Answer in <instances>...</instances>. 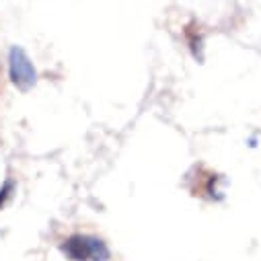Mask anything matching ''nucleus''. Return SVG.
<instances>
[{"mask_svg":"<svg viewBox=\"0 0 261 261\" xmlns=\"http://www.w3.org/2000/svg\"><path fill=\"white\" fill-rule=\"evenodd\" d=\"M62 253L70 261H107L111 255L105 241L93 234L68 237L62 245Z\"/></svg>","mask_w":261,"mask_h":261,"instance_id":"f257e3e1","label":"nucleus"},{"mask_svg":"<svg viewBox=\"0 0 261 261\" xmlns=\"http://www.w3.org/2000/svg\"><path fill=\"white\" fill-rule=\"evenodd\" d=\"M9 74L15 87H19L21 91H29L33 89L35 81H37V72L33 68V62L29 60V56L21 49V47H11L9 51Z\"/></svg>","mask_w":261,"mask_h":261,"instance_id":"f03ea898","label":"nucleus"},{"mask_svg":"<svg viewBox=\"0 0 261 261\" xmlns=\"http://www.w3.org/2000/svg\"><path fill=\"white\" fill-rule=\"evenodd\" d=\"M15 189V185H13V181H7L5 185H3V189H0V208L5 206V202L11 198V191Z\"/></svg>","mask_w":261,"mask_h":261,"instance_id":"7ed1b4c3","label":"nucleus"}]
</instances>
